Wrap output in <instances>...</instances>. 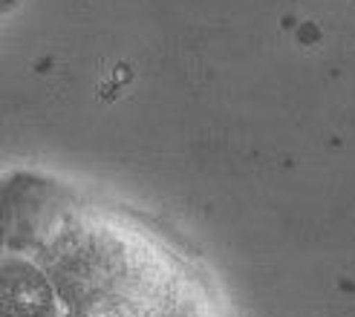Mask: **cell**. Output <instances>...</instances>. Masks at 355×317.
Instances as JSON below:
<instances>
[{
  "mask_svg": "<svg viewBox=\"0 0 355 317\" xmlns=\"http://www.w3.org/2000/svg\"><path fill=\"white\" fill-rule=\"evenodd\" d=\"M58 291L52 277L21 254L0 257V317H55Z\"/></svg>",
  "mask_w": 355,
  "mask_h": 317,
  "instance_id": "1",
  "label": "cell"
},
{
  "mask_svg": "<svg viewBox=\"0 0 355 317\" xmlns=\"http://www.w3.org/2000/svg\"><path fill=\"white\" fill-rule=\"evenodd\" d=\"M15 6V0H0V15H3V12H9Z\"/></svg>",
  "mask_w": 355,
  "mask_h": 317,
  "instance_id": "2",
  "label": "cell"
}]
</instances>
